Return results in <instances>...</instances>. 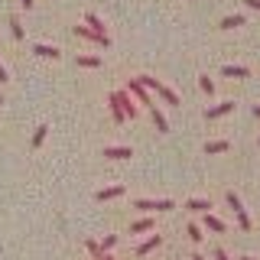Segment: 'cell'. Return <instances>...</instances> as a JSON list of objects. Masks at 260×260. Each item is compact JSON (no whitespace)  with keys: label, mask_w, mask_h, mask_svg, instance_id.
<instances>
[{"label":"cell","mask_w":260,"mask_h":260,"mask_svg":"<svg viewBox=\"0 0 260 260\" xmlns=\"http://www.w3.org/2000/svg\"><path fill=\"white\" fill-rule=\"evenodd\" d=\"M140 81H143L146 88H150V91H156V98H162L166 104H176V108L182 104V101H179V94H176V91H169V88L162 85L159 78H153V75H140Z\"/></svg>","instance_id":"cell-1"},{"label":"cell","mask_w":260,"mask_h":260,"mask_svg":"<svg viewBox=\"0 0 260 260\" xmlns=\"http://www.w3.org/2000/svg\"><path fill=\"white\" fill-rule=\"evenodd\" d=\"M224 202H228V208L234 211V218H238V228H241V231H250V215H247V208L241 205V199H238V195H234V192H228V195H224Z\"/></svg>","instance_id":"cell-2"},{"label":"cell","mask_w":260,"mask_h":260,"mask_svg":"<svg viewBox=\"0 0 260 260\" xmlns=\"http://www.w3.org/2000/svg\"><path fill=\"white\" fill-rule=\"evenodd\" d=\"M127 91L134 94V98H137V104H143L146 111L153 108V101H150V88H146L140 78H130V81H127Z\"/></svg>","instance_id":"cell-3"},{"label":"cell","mask_w":260,"mask_h":260,"mask_svg":"<svg viewBox=\"0 0 260 260\" xmlns=\"http://www.w3.org/2000/svg\"><path fill=\"white\" fill-rule=\"evenodd\" d=\"M134 208H140V211H173L176 205L169 199H137Z\"/></svg>","instance_id":"cell-4"},{"label":"cell","mask_w":260,"mask_h":260,"mask_svg":"<svg viewBox=\"0 0 260 260\" xmlns=\"http://www.w3.org/2000/svg\"><path fill=\"white\" fill-rule=\"evenodd\" d=\"M114 101L124 108L127 117H137V111H140V104H137V98L130 94V91H114Z\"/></svg>","instance_id":"cell-5"},{"label":"cell","mask_w":260,"mask_h":260,"mask_svg":"<svg viewBox=\"0 0 260 260\" xmlns=\"http://www.w3.org/2000/svg\"><path fill=\"white\" fill-rule=\"evenodd\" d=\"M75 36L88 39V43H98V46H104V49L111 46V36H101V32H94L91 26H75Z\"/></svg>","instance_id":"cell-6"},{"label":"cell","mask_w":260,"mask_h":260,"mask_svg":"<svg viewBox=\"0 0 260 260\" xmlns=\"http://www.w3.org/2000/svg\"><path fill=\"white\" fill-rule=\"evenodd\" d=\"M231 111H234V101H221V104H215V108L205 111V120H218V117H224V114H231Z\"/></svg>","instance_id":"cell-7"},{"label":"cell","mask_w":260,"mask_h":260,"mask_svg":"<svg viewBox=\"0 0 260 260\" xmlns=\"http://www.w3.org/2000/svg\"><path fill=\"white\" fill-rule=\"evenodd\" d=\"M159 244H162V238H159V234H150V238H146V241L140 244V247H137V257H146V254H153V250H156Z\"/></svg>","instance_id":"cell-8"},{"label":"cell","mask_w":260,"mask_h":260,"mask_svg":"<svg viewBox=\"0 0 260 260\" xmlns=\"http://www.w3.org/2000/svg\"><path fill=\"white\" fill-rule=\"evenodd\" d=\"M150 117H153V124H156L159 134H169V120H166V114H162V111L156 108V104L150 108Z\"/></svg>","instance_id":"cell-9"},{"label":"cell","mask_w":260,"mask_h":260,"mask_svg":"<svg viewBox=\"0 0 260 260\" xmlns=\"http://www.w3.org/2000/svg\"><path fill=\"white\" fill-rule=\"evenodd\" d=\"M104 156L108 159H130L134 153H130V146H104Z\"/></svg>","instance_id":"cell-10"},{"label":"cell","mask_w":260,"mask_h":260,"mask_svg":"<svg viewBox=\"0 0 260 260\" xmlns=\"http://www.w3.org/2000/svg\"><path fill=\"white\" fill-rule=\"evenodd\" d=\"M221 75L224 78H250V69H244V65H224Z\"/></svg>","instance_id":"cell-11"},{"label":"cell","mask_w":260,"mask_h":260,"mask_svg":"<svg viewBox=\"0 0 260 260\" xmlns=\"http://www.w3.org/2000/svg\"><path fill=\"white\" fill-rule=\"evenodd\" d=\"M185 208H189V211H195V215H208L211 202H208V199H189V202H185Z\"/></svg>","instance_id":"cell-12"},{"label":"cell","mask_w":260,"mask_h":260,"mask_svg":"<svg viewBox=\"0 0 260 260\" xmlns=\"http://www.w3.org/2000/svg\"><path fill=\"white\" fill-rule=\"evenodd\" d=\"M32 52H36L39 55V59H62V49H55V46H36V49H32Z\"/></svg>","instance_id":"cell-13"},{"label":"cell","mask_w":260,"mask_h":260,"mask_svg":"<svg viewBox=\"0 0 260 260\" xmlns=\"http://www.w3.org/2000/svg\"><path fill=\"white\" fill-rule=\"evenodd\" d=\"M120 195H124V185H111V189H101L94 199L98 202H111V199H120Z\"/></svg>","instance_id":"cell-14"},{"label":"cell","mask_w":260,"mask_h":260,"mask_svg":"<svg viewBox=\"0 0 260 260\" xmlns=\"http://www.w3.org/2000/svg\"><path fill=\"white\" fill-rule=\"evenodd\" d=\"M205 228H208L211 234H224V231H228V228H224V221H221V218H215L211 211L205 215Z\"/></svg>","instance_id":"cell-15"},{"label":"cell","mask_w":260,"mask_h":260,"mask_svg":"<svg viewBox=\"0 0 260 260\" xmlns=\"http://www.w3.org/2000/svg\"><path fill=\"white\" fill-rule=\"evenodd\" d=\"M244 23H247V20H244L241 13H231V16H224L218 26H221V29H238V26H244Z\"/></svg>","instance_id":"cell-16"},{"label":"cell","mask_w":260,"mask_h":260,"mask_svg":"<svg viewBox=\"0 0 260 260\" xmlns=\"http://www.w3.org/2000/svg\"><path fill=\"white\" fill-rule=\"evenodd\" d=\"M231 150V143L228 140H211V143H205V153L208 156H215V153H228Z\"/></svg>","instance_id":"cell-17"},{"label":"cell","mask_w":260,"mask_h":260,"mask_svg":"<svg viewBox=\"0 0 260 260\" xmlns=\"http://www.w3.org/2000/svg\"><path fill=\"white\" fill-rule=\"evenodd\" d=\"M85 20H88V26H91L94 32H101V36H108V29H104V20H101V16H98V13H88Z\"/></svg>","instance_id":"cell-18"},{"label":"cell","mask_w":260,"mask_h":260,"mask_svg":"<svg viewBox=\"0 0 260 260\" xmlns=\"http://www.w3.org/2000/svg\"><path fill=\"white\" fill-rule=\"evenodd\" d=\"M111 117H114V124H124V120H127V114H124V108H120V104L114 101V94H111Z\"/></svg>","instance_id":"cell-19"},{"label":"cell","mask_w":260,"mask_h":260,"mask_svg":"<svg viewBox=\"0 0 260 260\" xmlns=\"http://www.w3.org/2000/svg\"><path fill=\"white\" fill-rule=\"evenodd\" d=\"M46 134H49V127H46V124H39V127H36V134H32V150H39V146L46 143Z\"/></svg>","instance_id":"cell-20"},{"label":"cell","mask_w":260,"mask_h":260,"mask_svg":"<svg viewBox=\"0 0 260 260\" xmlns=\"http://www.w3.org/2000/svg\"><path fill=\"white\" fill-rule=\"evenodd\" d=\"M143 231H153V221H150V218H140V221L130 224V234H143Z\"/></svg>","instance_id":"cell-21"},{"label":"cell","mask_w":260,"mask_h":260,"mask_svg":"<svg viewBox=\"0 0 260 260\" xmlns=\"http://www.w3.org/2000/svg\"><path fill=\"white\" fill-rule=\"evenodd\" d=\"M85 247H88V254H91L94 260H104V254H108V250H104V247H101V244H98V241H88Z\"/></svg>","instance_id":"cell-22"},{"label":"cell","mask_w":260,"mask_h":260,"mask_svg":"<svg viewBox=\"0 0 260 260\" xmlns=\"http://www.w3.org/2000/svg\"><path fill=\"white\" fill-rule=\"evenodd\" d=\"M78 65H81V69H98L101 59H98V55H78Z\"/></svg>","instance_id":"cell-23"},{"label":"cell","mask_w":260,"mask_h":260,"mask_svg":"<svg viewBox=\"0 0 260 260\" xmlns=\"http://www.w3.org/2000/svg\"><path fill=\"white\" fill-rule=\"evenodd\" d=\"M185 234H189V241H195V244H202V238H205L199 224H189V228H185Z\"/></svg>","instance_id":"cell-24"},{"label":"cell","mask_w":260,"mask_h":260,"mask_svg":"<svg viewBox=\"0 0 260 260\" xmlns=\"http://www.w3.org/2000/svg\"><path fill=\"white\" fill-rule=\"evenodd\" d=\"M199 88H202L205 94H215V81H211L208 75H202V78H199Z\"/></svg>","instance_id":"cell-25"},{"label":"cell","mask_w":260,"mask_h":260,"mask_svg":"<svg viewBox=\"0 0 260 260\" xmlns=\"http://www.w3.org/2000/svg\"><path fill=\"white\" fill-rule=\"evenodd\" d=\"M10 32H13L16 39H23V23L16 20V16H10Z\"/></svg>","instance_id":"cell-26"},{"label":"cell","mask_w":260,"mask_h":260,"mask_svg":"<svg viewBox=\"0 0 260 260\" xmlns=\"http://www.w3.org/2000/svg\"><path fill=\"white\" fill-rule=\"evenodd\" d=\"M114 244H117V234H108V238H104V244H101V247H104V250H111Z\"/></svg>","instance_id":"cell-27"},{"label":"cell","mask_w":260,"mask_h":260,"mask_svg":"<svg viewBox=\"0 0 260 260\" xmlns=\"http://www.w3.org/2000/svg\"><path fill=\"white\" fill-rule=\"evenodd\" d=\"M244 4H247L250 10H257V13H260V0H244Z\"/></svg>","instance_id":"cell-28"},{"label":"cell","mask_w":260,"mask_h":260,"mask_svg":"<svg viewBox=\"0 0 260 260\" xmlns=\"http://www.w3.org/2000/svg\"><path fill=\"white\" fill-rule=\"evenodd\" d=\"M4 81H10V75H7V69L0 65V85H4Z\"/></svg>","instance_id":"cell-29"},{"label":"cell","mask_w":260,"mask_h":260,"mask_svg":"<svg viewBox=\"0 0 260 260\" xmlns=\"http://www.w3.org/2000/svg\"><path fill=\"white\" fill-rule=\"evenodd\" d=\"M215 260H228V254H224V250H221V247H218V250H215Z\"/></svg>","instance_id":"cell-30"},{"label":"cell","mask_w":260,"mask_h":260,"mask_svg":"<svg viewBox=\"0 0 260 260\" xmlns=\"http://www.w3.org/2000/svg\"><path fill=\"white\" fill-rule=\"evenodd\" d=\"M20 4H23V7H26V10H32V0H20Z\"/></svg>","instance_id":"cell-31"},{"label":"cell","mask_w":260,"mask_h":260,"mask_svg":"<svg viewBox=\"0 0 260 260\" xmlns=\"http://www.w3.org/2000/svg\"><path fill=\"white\" fill-rule=\"evenodd\" d=\"M254 117H257V120H260V104H254Z\"/></svg>","instance_id":"cell-32"},{"label":"cell","mask_w":260,"mask_h":260,"mask_svg":"<svg viewBox=\"0 0 260 260\" xmlns=\"http://www.w3.org/2000/svg\"><path fill=\"white\" fill-rule=\"evenodd\" d=\"M189 260H205V257H202V254H192V257H189Z\"/></svg>","instance_id":"cell-33"},{"label":"cell","mask_w":260,"mask_h":260,"mask_svg":"<svg viewBox=\"0 0 260 260\" xmlns=\"http://www.w3.org/2000/svg\"><path fill=\"white\" fill-rule=\"evenodd\" d=\"M104 260H114V257H111V250H108V254H104Z\"/></svg>","instance_id":"cell-34"},{"label":"cell","mask_w":260,"mask_h":260,"mask_svg":"<svg viewBox=\"0 0 260 260\" xmlns=\"http://www.w3.org/2000/svg\"><path fill=\"white\" fill-rule=\"evenodd\" d=\"M241 260H260V257H241Z\"/></svg>","instance_id":"cell-35"},{"label":"cell","mask_w":260,"mask_h":260,"mask_svg":"<svg viewBox=\"0 0 260 260\" xmlns=\"http://www.w3.org/2000/svg\"><path fill=\"white\" fill-rule=\"evenodd\" d=\"M0 104H4V98H0Z\"/></svg>","instance_id":"cell-36"}]
</instances>
